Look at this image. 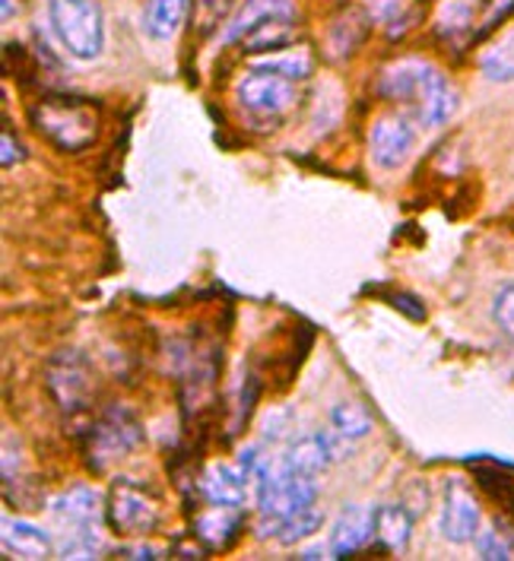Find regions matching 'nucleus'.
Masks as SVG:
<instances>
[{"label": "nucleus", "instance_id": "a878e982", "mask_svg": "<svg viewBox=\"0 0 514 561\" xmlns=\"http://www.w3.org/2000/svg\"><path fill=\"white\" fill-rule=\"evenodd\" d=\"M365 30H368V23H365V13L359 10H350V20H343V23H336L331 32V38L340 35V42H333V55H350L359 42L365 38Z\"/></svg>", "mask_w": 514, "mask_h": 561}, {"label": "nucleus", "instance_id": "5701e85b", "mask_svg": "<svg viewBox=\"0 0 514 561\" xmlns=\"http://www.w3.org/2000/svg\"><path fill=\"white\" fill-rule=\"evenodd\" d=\"M372 415L365 413L363 403H340L336 410H333V428H336V435L340 438H346V442H356V438H365L368 432H372Z\"/></svg>", "mask_w": 514, "mask_h": 561}, {"label": "nucleus", "instance_id": "423d86ee", "mask_svg": "<svg viewBox=\"0 0 514 561\" xmlns=\"http://www.w3.org/2000/svg\"><path fill=\"white\" fill-rule=\"evenodd\" d=\"M239 102L254 115H283L296 102V87L293 80L271 73V70H251L239 80Z\"/></svg>", "mask_w": 514, "mask_h": 561}, {"label": "nucleus", "instance_id": "cd10ccee", "mask_svg": "<svg viewBox=\"0 0 514 561\" xmlns=\"http://www.w3.org/2000/svg\"><path fill=\"white\" fill-rule=\"evenodd\" d=\"M236 0H194V13H197V23H201V30L207 32L213 30L226 13H229V7H232Z\"/></svg>", "mask_w": 514, "mask_h": 561}, {"label": "nucleus", "instance_id": "c85d7f7f", "mask_svg": "<svg viewBox=\"0 0 514 561\" xmlns=\"http://www.w3.org/2000/svg\"><path fill=\"white\" fill-rule=\"evenodd\" d=\"M467 23H470V10L464 7V3H445V10H442V16H438V32L442 35H454V32L467 30Z\"/></svg>", "mask_w": 514, "mask_h": 561}, {"label": "nucleus", "instance_id": "7c9ffc66", "mask_svg": "<svg viewBox=\"0 0 514 561\" xmlns=\"http://www.w3.org/2000/svg\"><path fill=\"white\" fill-rule=\"evenodd\" d=\"M122 559H159V552L152 546H137V549H122Z\"/></svg>", "mask_w": 514, "mask_h": 561}, {"label": "nucleus", "instance_id": "412c9836", "mask_svg": "<svg viewBox=\"0 0 514 561\" xmlns=\"http://www.w3.org/2000/svg\"><path fill=\"white\" fill-rule=\"evenodd\" d=\"M321 524H324V514L311 507V511H302V514H296V517H283V520L264 517V530H261V536H273V539L283 542V546H296V542L308 539Z\"/></svg>", "mask_w": 514, "mask_h": 561}, {"label": "nucleus", "instance_id": "dca6fc26", "mask_svg": "<svg viewBox=\"0 0 514 561\" xmlns=\"http://www.w3.org/2000/svg\"><path fill=\"white\" fill-rule=\"evenodd\" d=\"M3 549L16 559H48L52 556V536L26 520H7L3 524Z\"/></svg>", "mask_w": 514, "mask_h": 561}, {"label": "nucleus", "instance_id": "b1692460", "mask_svg": "<svg viewBox=\"0 0 514 561\" xmlns=\"http://www.w3.org/2000/svg\"><path fill=\"white\" fill-rule=\"evenodd\" d=\"M477 552L486 561H505L514 559V533H509L502 524L489 527V530L477 533Z\"/></svg>", "mask_w": 514, "mask_h": 561}, {"label": "nucleus", "instance_id": "f3484780", "mask_svg": "<svg viewBox=\"0 0 514 561\" xmlns=\"http://www.w3.org/2000/svg\"><path fill=\"white\" fill-rule=\"evenodd\" d=\"M293 38H296V13H279L258 23L251 32H244L239 45L244 51H276V48H286Z\"/></svg>", "mask_w": 514, "mask_h": 561}, {"label": "nucleus", "instance_id": "39448f33", "mask_svg": "<svg viewBox=\"0 0 514 561\" xmlns=\"http://www.w3.org/2000/svg\"><path fill=\"white\" fill-rule=\"evenodd\" d=\"M108 524L122 536H144L159 527V504L150 492L134 482V479H115L112 492H108V504H105Z\"/></svg>", "mask_w": 514, "mask_h": 561}, {"label": "nucleus", "instance_id": "bb28decb", "mask_svg": "<svg viewBox=\"0 0 514 561\" xmlns=\"http://www.w3.org/2000/svg\"><path fill=\"white\" fill-rule=\"evenodd\" d=\"M492 318H495L499 330H502L509 340H514V286H502V289L495 293Z\"/></svg>", "mask_w": 514, "mask_h": 561}, {"label": "nucleus", "instance_id": "f257e3e1", "mask_svg": "<svg viewBox=\"0 0 514 561\" xmlns=\"http://www.w3.org/2000/svg\"><path fill=\"white\" fill-rule=\"evenodd\" d=\"M32 124L42 137L67 152H80L99 137V112L83 99L48 95L32 108Z\"/></svg>", "mask_w": 514, "mask_h": 561}, {"label": "nucleus", "instance_id": "9b49d317", "mask_svg": "<svg viewBox=\"0 0 514 561\" xmlns=\"http://www.w3.org/2000/svg\"><path fill=\"white\" fill-rule=\"evenodd\" d=\"M432 70H435V67L425 64V60H397V64H391V67L385 70V77H381V95L391 99V102H407V105H413Z\"/></svg>", "mask_w": 514, "mask_h": 561}, {"label": "nucleus", "instance_id": "6ab92c4d", "mask_svg": "<svg viewBox=\"0 0 514 561\" xmlns=\"http://www.w3.org/2000/svg\"><path fill=\"white\" fill-rule=\"evenodd\" d=\"M279 13H296L293 0H244L239 13L232 16L229 30L222 35V42H239L244 32H251L258 23L279 16Z\"/></svg>", "mask_w": 514, "mask_h": 561}, {"label": "nucleus", "instance_id": "f8f14e48", "mask_svg": "<svg viewBox=\"0 0 514 561\" xmlns=\"http://www.w3.org/2000/svg\"><path fill=\"white\" fill-rule=\"evenodd\" d=\"M242 530V517H239V507H222V504H213L210 511H204L197 520H194V536L204 542V549L210 552H222L232 546V539Z\"/></svg>", "mask_w": 514, "mask_h": 561}, {"label": "nucleus", "instance_id": "a211bd4d", "mask_svg": "<svg viewBox=\"0 0 514 561\" xmlns=\"http://www.w3.org/2000/svg\"><path fill=\"white\" fill-rule=\"evenodd\" d=\"M184 16H187V0H147L144 30L156 42H169L182 30Z\"/></svg>", "mask_w": 514, "mask_h": 561}, {"label": "nucleus", "instance_id": "0eeeda50", "mask_svg": "<svg viewBox=\"0 0 514 561\" xmlns=\"http://www.w3.org/2000/svg\"><path fill=\"white\" fill-rule=\"evenodd\" d=\"M477 533H480V504L460 479H452L445 489V504H442V536L448 542L464 546V542H473Z\"/></svg>", "mask_w": 514, "mask_h": 561}, {"label": "nucleus", "instance_id": "ddd939ff", "mask_svg": "<svg viewBox=\"0 0 514 561\" xmlns=\"http://www.w3.org/2000/svg\"><path fill=\"white\" fill-rule=\"evenodd\" d=\"M375 536V520H372V511L363 507H350L340 514L336 527L331 533V552L333 559H350L363 549L365 542Z\"/></svg>", "mask_w": 514, "mask_h": 561}, {"label": "nucleus", "instance_id": "c756f323", "mask_svg": "<svg viewBox=\"0 0 514 561\" xmlns=\"http://www.w3.org/2000/svg\"><path fill=\"white\" fill-rule=\"evenodd\" d=\"M0 144H3V169H13L16 162H23V159H26V152H23V147L13 140V134H10V130H3V140H0Z\"/></svg>", "mask_w": 514, "mask_h": 561}, {"label": "nucleus", "instance_id": "9d476101", "mask_svg": "<svg viewBox=\"0 0 514 561\" xmlns=\"http://www.w3.org/2000/svg\"><path fill=\"white\" fill-rule=\"evenodd\" d=\"M248 473L242 467H229V463H213L207 473L201 476V492L210 504L222 507H242L248 499Z\"/></svg>", "mask_w": 514, "mask_h": 561}, {"label": "nucleus", "instance_id": "1a4fd4ad", "mask_svg": "<svg viewBox=\"0 0 514 561\" xmlns=\"http://www.w3.org/2000/svg\"><path fill=\"white\" fill-rule=\"evenodd\" d=\"M340 450L343 444L333 442L331 435H308L289 447V454L283 457V467L299 476H321L331 467V460L343 457Z\"/></svg>", "mask_w": 514, "mask_h": 561}, {"label": "nucleus", "instance_id": "2eb2a0df", "mask_svg": "<svg viewBox=\"0 0 514 561\" xmlns=\"http://www.w3.org/2000/svg\"><path fill=\"white\" fill-rule=\"evenodd\" d=\"M372 520H375V539L381 542L385 552H403L407 549L413 517L403 504H381L378 511H372Z\"/></svg>", "mask_w": 514, "mask_h": 561}, {"label": "nucleus", "instance_id": "4be33fe9", "mask_svg": "<svg viewBox=\"0 0 514 561\" xmlns=\"http://www.w3.org/2000/svg\"><path fill=\"white\" fill-rule=\"evenodd\" d=\"M258 70H271L286 80H305L311 73V55L305 48H276L267 58L254 60Z\"/></svg>", "mask_w": 514, "mask_h": 561}, {"label": "nucleus", "instance_id": "20e7f679", "mask_svg": "<svg viewBox=\"0 0 514 561\" xmlns=\"http://www.w3.org/2000/svg\"><path fill=\"white\" fill-rule=\"evenodd\" d=\"M140 444H144V428L137 415L124 407H112L90 428V463L95 470H105L112 460H122Z\"/></svg>", "mask_w": 514, "mask_h": 561}, {"label": "nucleus", "instance_id": "7ed1b4c3", "mask_svg": "<svg viewBox=\"0 0 514 561\" xmlns=\"http://www.w3.org/2000/svg\"><path fill=\"white\" fill-rule=\"evenodd\" d=\"M48 390L67 419L90 415L95 385H92V368L87 355L77 350H61L55 355L48 365Z\"/></svg>", "mask_w": 514, "mask_h": 561}, {"label": "nucleus", "instance_id": "aec40b11", "mask_svg": "<svg viewBox=\"0 0 514 561\" xmlns=\"http://www.w3.org/2000/svg\"><path fill=\"white\" fill-rule=\"evenodd\" d=\"M58 517L67 524H77V527H92L99 517H102V499L99 492H92L87 485H73L67 489L61 499L55 502Z\"/></svg>", "mask_w": 514, "mask_h": 561}, {"label": "nucleus", "instance_id": "4468645a", "mask_svg": "<svg viewBox=\"0 0 514 561\" xmlns=\"http://www.w3.org/2000/svg\"><path fill=\"white\" fill-rule=\"evenodd\" d=\"M413 108H416V115H420L425 127H438V124H445L454 115L457 92L448 87V80L438 70H432L429 80H425V87L416 95V102H413Z\"/></svg>", "mask_w": 514, "mask_h": 561}, {"label": "nucleus", "instance_id": "393cba45", "mask_svg": "<svg viewBox=\"0 0 514 561\" xmlns=\"http://www.w3.org/2000/svg\"><path fill=\"white\" fill-rule=\"evenodd\" d=\"M483 73L495 83L514 80V35H509L499 48H492L483 58Z\"/></svg>", "mask_w": 514, "mask_h": 561}, {"label": "nucleus", "instance_id": "6e6552de", "mask_svg": "<svg viewBox=\"0 0 514 561\" xmlns=\"http://www.w3.org/2000/svg\"><path fill=\"white\" fill-rule=\"evenodd\" d=\"M413 140H416V130H413V124L403 118V115H385V118H378L375 127H372V137H368L375 165H381V169H400L410 159V152H413Z\"/></svg>", "mask_w": 514, "mask_h": 561}, {"label": "nucleus", "instance_id": "f03ea898", "mask_svg": "<svg viewBox=\"0 0 514 561\" xmlns=\"http://www.w3.org/2000/svg\"><path fill=\"white\" fill-rule=\"evenodd\" d=\"M48 16L70 58L95 60L102 55L105 23L95 0H52Z\"/></svg>", "mask_w": 514, "mask_h": 561}]
</instances>
